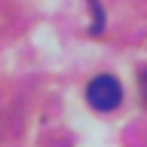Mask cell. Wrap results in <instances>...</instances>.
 Masks as SVG:
<instances>
[{
	"instance_id": "1",
	"label": "cell",
	"mask_w": 147,
	"mask_h": 147,
	"mask_svg": "<svg viewBox=\"0 0 147 147\" xmlns=\"http://www.w3.org/2000/svg\"><path fill=\"white\" fill-rule=\"evenodd\" d=\"M86 101H89L92 110H98V113H110V110L119 107V101H123V86L113 74H98V77H92L89 86H86Z\"/></svg>"
},
{
	"instance_id": "3",
	"label": "cell",
	"mask_w": 147,
	"mask_h": 147,
	"mask_svg": "<svg viewBox=\"0 0 147 147\" xmlns=\"http://www.w3.org/2000/svg\"><path fill=\"white\" fill-rule=\"evenodd\" d=\"M138 92H141V104L147 107V67L141 71V77H138Z\"/></svg>"
},
{
	"instance_id": "2",
	"label": "cell",
	"mask_w": 147,
	"mask_h": 147,
	"mask_svg": "<svg viewBox=\"0 0 147 147\" xmlns=\"http://www.w3.org/2000/svg\"><path fill=\"white\" fill-rule=\"evenodd\" d=\"M89 6H92V34L98 37V34H104V9H101V3L98 0H89Z\"/></svg>"
}]
</instances>
